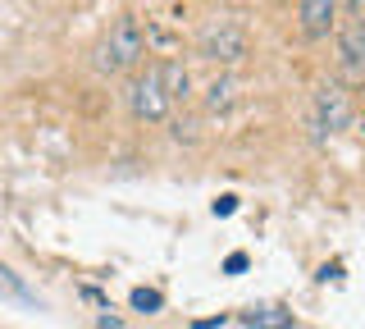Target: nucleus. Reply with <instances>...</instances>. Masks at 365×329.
<instances>
[{
	"instance_id": "1",
	"label": "nucleus",
	"mask_w": 365,
	"mask_h": 329,
	"mask_svg": "<svg viewBox=\"0 0 365 329\" xmlns=\"http://www.w3.org/2000/svg\"><path fill=\"white\" fill-rule=\"evenodd\" d=\"M142 51H146L142 24H137L133 14H123L119 24L110 28L106 46H101V55H96V69H106V74H114V69H128V64L142 60Z\"/></svg>"
},
{
	"instance_id": "2",
	"label": "nucleus",
	"mask_w": 365,
	"mask_h": 329,
	"mask_svg": "<svg viewBox=\"0 0 365 329\" xmlns=\"http://www.w3.org/2000/svg\"><path fill=\"white\" fill-rule=\"evenodd\" d=\"M128 110H133V119H142V123H160L169 115V96H165V87H160L155 69L137 74L128 83Z\"/></svg>"
},
{
	"instance_id": "3",
	"label": "nucleus",
	"mask_w": 365,
	"mask_h": 329,
	"mask_svg": "<svg viewBox=\"0 0 365 329\" xmlns=\"http://www.w3.org/2000/svg\"><path fill=\"white\" fill-rule=\"evenodd\" d=\"M201 55L215 64H237L247 60V32L237 24H228V19H220V24H210L201 32Z\"/></svg>"
},
{
	"instance_id": "4",
	"label": "nucleus",
	"mask_w": 365,
	"mask_h": 329,
	"mask_svg": "<svg viewBox=\"0 0 365 329\" xmlns=\"http://www.w3.org/2000/svg\"><path fill=\"white\" fill-rule=\"evenodd\" d=\"M351 123V96L342 92V87H319V96H315V128L319 133H338V128H347Z\"/></svg>"
},
{
	"instance_id": "5",
	"label": "nucleus",
	"mask_w": 365,
	"mask_h": 329,
	"mask_svg": "<svg viewBox=\"0 0 365 329\" xmlns=\"http://www.w3.org/2000/svg\"><path fill=\"white\" fill-rule=\"evenodd\" d=\"M334 9H338V0H302V28H306V37H324V32L334 28Z\"/></svg>"
},
{
	"instance_id": "6",
	"label": "nucleus",
	"mask_w": 365,
	"mask_h": 329,
	"mask_svg": "<svg viewBox=\"0 0 365 329\" xmlns=\"http://www.w3.org/2000/svg\"><path fill=\"white\" fill-rule=\"evenodd\" d=\"M155 74H160V87H165V96H169V101H182V96H187L192 78H187V69H182L178 60H165V64H155Z\"/></svg>"
},
{
	"instance_id": "7",
	"label": "nucleus",
	"mask_w": 365,
	"mask_h": 329,
	"mask_svg": "<svg viewBox=\"0 0 365 329\" xmlns=\"http://www.w3.org/2000/svg\"><path fill=\"white\" fill-rule=\"evenodd\" d=\"M247 329H292V311H283V306H251L242 315Z\"/></svg>"
},
{
	"instance_id": "8",
	"label": "nucleus",
	"mask_w": 365,
	"mask_h": 329,
	"mask_svg": "<svg viewBox=\"0 0 365 329\" xmlns=\"http://www.w3.org/2000/svg\"><path fill=\"white\" fill-rule=\"evenodd\" d=\"M342 64L347 69H365V19H356L342 32Z\"/></svg>"
},
{
	"instance_id": "9",
	"label": "nucleus",
	"mask_w": 365,
	"mask_h": 329,
	"mask_svg": "<svg viewBox=\"0 0 365 329\" xmlns=\"http://www.w3.org/2000/svg\"><path fill=\"white\" fill-rule=\"evenodd\" d=\"M0 298H14V302H28V306H37V293L23 283L9 265H0Z\"/></svg>"
},
{
	"instance_id": "10",
	"label": "nucleus",
	"mask_w": 365,
	"mask_h": 329,
	"mask_svg": "<svg viewBox=\"0 0 365 329\" xmlns=\"http://www.w3.org/2000/svg\"><path fill=\"white\" fill-rule=\"evenodd\" d=\"M237 101V83L233 78H215L210 87H205V110H228Z\"/></svg>"
},
{
	"instance_id": "11",
	"label": "nucleus",
	"mask_w": 365,
	"mask_h": 329,
	"mask_svg": "<svg viewBox=\"0 0 365 329\" xmlns=\"http://www.w3.org/2000/svg\"><path fill=\"white\" fill-rule=\"evenodd\" d=\"M133 311H142V315H155L160 306H165V298H160L155 288H133V298H128Z\"/></svg>"
},
{
	"instance_id": "12",
	"label": "nucleus",
	"mask_w": 365,
	"mask_h": 329,
	"mask_svg": "<svg viewBox=\"0 0 365 329\" xmlns=\"http://www.w3.org/2000/svg\"><path fill=\"white\" fill-rule=\"evenodd\" d=\"M224 270H228V275H242V270H247V256H242V252H233V256L224 260Z\"/></svg>"
},
{
	"instance_id": "13",
	"label": "nucleus",
	"mask_w": 365,
	"mask_h": 329,
	"mask_svg": "<svg viewBox=\"0 0 365 329\" xmlns=\"http://www.w3.org/2000/svg\"><path fill=\"white\" fill-rule=\"evenodd\" d=\"M237 211V197H220L215 201V215H233Z\"/></svg>"
},
{
	"instance_id": "14",
	"label": "nucleus",
	"mask_w": 365,
	"mask_h": 329,
	"mask_svg": "<svg viewBox=\"0 0 365 329\" xmlns=\"http://www.w3.org/2000/svg\"><path fill=\"white\" fill-rule=\"evenodd\" d=\"M96 325H101V329H119L123 320H119V315H101V320H96Z\"/></svg>"
},
{
	"instance_id": "15",
	"label": "nucleus",
	"mask_w": 365,
	"mask_h": 329,
	"mask_svg": "<svg viewBox=\"0 0 365 329\" xmlns=\"http://www.w3.org/2000/svg\"><path fill=\"white\" fill-rule=\"evenodd\" d=\"M351 5H356V9H361V14H365V0H351Z\"/></svg>"
}]
</instances>
